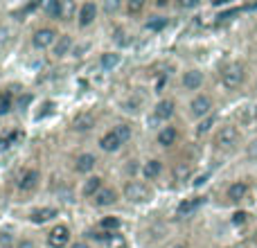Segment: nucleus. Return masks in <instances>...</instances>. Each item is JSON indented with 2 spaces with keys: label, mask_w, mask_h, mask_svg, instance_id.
<instances>
[{
  "label": "nucleus",
  "mask_w": 257,
  "mask_h": 248,
  "mask_svg": "<svg viewBox=\"0 0 257 248\" xmlns=\"http://www.w3.org/2000/svg\"><path fill=\"white\" fill-rule=\"evenodd\" d=\"M244 77H246V70L239 61H230L221 68V84L226 86L228 90H235L244 84Z\"/></svg>",
  "instance_id": "f257e3e1"
},
{
  "label": "nucleus",
  "mask_w": 257,
  "mask_h": 248,
  "mask_svg": "<svg viewBox=\"0 0 257 248\" xmlns=\"http://www.w3.org/2000/svg\"><path fill=\"white\" fill-rule=\"evenodd\" d=\"M151 187L145 181H128L124 185V199L131 203H147L151 199Z\"/></svg>",
  "instance_id": "f03ea898"
},
{
  "label": "nucleus",
  "mask_w": 257,
  "mask_h": 248,
  "mask_svg": "<svg viewBox=\"0 0 257 248\" xmlns=\"http://www.w3.org/2000/svg\"><path fill=\"white\" fill-rule=\"evenodd\" d=\"M239 129L235 127V124H223L221 129L217 131V138H214V145L219 147V149H235L237 145H239Z\"/></svg>",
  "instance_id": "7ed1b4c3"
},
{
  "label": "nucleus",
  "mask_w": 257,
  "mask_h": 248,
  "mask_svg": "<svg viewBox=\"0 0 257 248\" xmlns=\"http://www.w3.org/2000/svg\"><path fill=\"white\" fill-rule=\"evenodd\" d=\"M190 115L194 120H205V117L212 115V99L208 95H196L190 102Z\"/></svg>",
  "instance_id": "20e7f679"
},
{
  "label": "nucleus",
  "mask_w": 257,
  "mask_h": 248,
  "mask_svg": "<svg viewBox=\"0 0 257 248\" xmlns=\"http://www.w3.org/2000/svg\"><path fill=\"white\" fill-rule=\"evenodd\" d=\"M54 41H57V32H54L52 27H41V30H36L34 36H32V45H34L36 50H48L50 45H54Z\"/></svg>",
  "instance_id": "39448f33"
},
{
  "label": "nucleus",
  "mask_w": 257,
  "mask_h": 248,
  "mask_svg": "<svg viewBox=\"0 0 257 248\" xmlns=\"http://www.w3.org/2000/svg\"><path fill=\"white\" fill-rule=\"evenodd\" d=\"M68 241H70V230H68V226H54L52 230L48 232V246L50 248H66Z\"/></svg>",
  "instance_id": "423d86ee"
},
{
  "label": "nucleus",
  "mask_w": 257,
  "mask_h": 248,
  "mask_svg": "<svg viewBox=\"0 0 257 248\" xmlns=\"http://www.w3.org/2000/svg\"><path fill=\"white\" fill-rule=\"evenodd\" d=\"M248 183L246 181H235L230 183V187L226 190V199L230 201V203H239V201H244L246 196H248Z\"/></svg>",
  "instance_id": "0eeeda50"
},
{
  "label": "nucleus",
  "mask_w": 257,
  "mask_h": 248,
  "mask_svg": "<svg viewBox=\"0 0 257 248\" xmlns=\"http://www.w3.org/2000/svg\"><path fill=\"white\" fill-rule=\"evenodd\" d=\"M181 81H183V88H185V90H199L201 86H203L205 77H203V72H201V70L190 68V70L183 72V79Z\"/></svg>",
  "instance_id": "6e6552de"
},
{
  "label": "nucleus",
  "mask_w": 257,
  "mask_h": 248,
  "mask_svg": "<svg viewBox=\"0 0 257 248\" xmlns=\"http://www.w3.org/2000/svg\"><path fill=\"white\" fill-rule=\"evenodd\" d=\"M97 18V5L95 3H84L77 12V21H79V27H88L95 23Z\"/></svg>",
  "instance_id": "1a4fd4ad"
},
{
  "label": "nucleus",
  "mask_w": 257,
  "mask_h": 248,
  "mask_svg": "<svg viewBox=\"0 0 257 248\" xmlns=\"http://www.w3.org/2000/svg\"><path fill=\"white\" fill-rule=\"evenodd\" d=\"M176 113V104H174V99H160L158 104L154 106V117L156 120H169V117Z\"/></svg>",
  "instance_id": "9d476101"
},
{
  "label": "nucleus",
  "mask_w": 257,
  "mask_h": 248,
  "mask_svg": "<svg viewBox=\"0 0 257 248\" xmlns=\"http://www.w3.org/2000/svg\"><path fill=\"white\" fill-rule=\"evenodd\" d=\"M102 187H104V181H102V176H88L84 181V187H81V194L86 196V199H90V196H97L99 192H102Z\"/></svg>",
  "instance_id": "9b49d317"
},
{
  "label": "nucleus",
  "mask_w": 257,
  "mask_h": 248,
  "mask_svg": "<svg viewBox=\"0 0 257 248\" xmlns=\"http://www.w3.org/2000/svg\"><path fill=\"white\" fill-rule=\"evenodd\" d=\"M99 149L106 151V154H115V151L122 149V142H120V138H117L115 133L108 131V133H104V136L99 138Z\"/></svg>",
  "instance_id": "f8f14e48"
},
{
  "label": "nucleus",
  "mask_w": 257,
  "mask_h": 248,
  "mask_svg": "<svg viewBox=\"0 0 257 248\" xmlns=\"http://www.w3.org/2000/svg\"><path fill=\"white\" fill-rule=\"evenodd\" d=\"M95 165H97V158H95L93 154H79L75 158V172L79 174H90L95 169Z\"/></svg>",
  "instance_id": "ddd939ff"
},
{
  "label": "nucleus",
  "mask_w": 257,
  "mask_h": 248,
  "mask_svg": "<svg viewBox=\"0 0 257 248\" xmlns=\"http://www.w3.org/2000/svg\"><path fill=\"white\" fill-rule=\"evenodd\" d=\"M39 181H41V174L36 172V169H27V172L21 176V181H18V190L21 192H32L36 185H39Z\"/></svg>",
  "instance_id": "4468645a"
},
{
  "label": "nucleus",
  "mask_w": 257,
  "mask_h": 248,
  "mask_svg": "<svg viewBox=\"0 0 257 248\" xmlns=\"http://www.w3.org/2000/svg\"><path fill=\"white\" fill-rule=\"evenodd\" d=\"M176 138H178V129L176 127H163L158 131V145L169 149L172 145H176Z\"/></svg>",
  "instance_id": "2eb2a0df"
},
{
  "label": "nucleus",
  "mask_w": 257,
  "mask_h": 248,
  "mask_svg": "<svg viewBox=\"0 0 257 248\" xmlns=\"http://www.w3.org/2000/svg\"><path fill=\"white\" fill-rule=\"evenodd\" d=\"M115 203H117V192L113 187H102V192L95 196V205H99V208H108V205Z\"/></svg>",
  "instance_id": "dca6fc26"
},
{
  "label": "nucleus",
  "mask_w": 257,
  "mask_h": 248,
  "mask_svg": "<svg viewBox=\"0 0 257 248\" xmlns=\"http://www.w3.org/2000/svg\"><path fill=\"white\" fill-rule=\"evenodd\" d=\"M160 174H163V163H160V160L151 158L142 165V176H145L147 181H154V178H158Z\"/></svg>",
  "instance_id": "f3484780"
},
{
  "label": "nucleus",
  "mask_w": 257,
  "mask_h": 248,
  "mask_svg": "<svg viewBox=\"0 0 257 248\" xmlns=\"http://www.w3.org/2000/svg\"><path fill=\"white\" fill-rule=\"evenodd\" d=\"M57 214H59L57 208H39V210H32L30 219L34 223H45V221H50V219H54Z\"/></svg>",
  "instance_id": "a211bd4d"
},
{
  "label": "nucleus",
  "mask_w": 257,
  "mask_h": 248,
  "mask_svg": "<svg viewBox=\"0 0 257 248\" xmlns=\"http://www.w3.org/2000/svg\"><path fill=\"white\" fill-rule=\"evenodd\" d=\"M72 127H75L77 131H90V129L95 127V115L93 113H79V115L75 117V122H72Z\"/></svg>",
  "instance_id": "6ab92c4d"
},
{
  "label": "nucleus",
  "mask_w": 257,
  "mask_h": 248,
  "mask_svg": "<svg viewBox=\"0 0 257 248\" xmlns=\"http://www.w3.org/2000/svg\"><path fill=\"white\" fill-rule=\"evenodd\" d=\"M99 66H102L106 72L113 70V68H117V66H120V54H115V52L102 54V59H99Z\"/></svg>",
  "instance_id": "aec40b11"
},
{
  "label": "nucleus",
  "mask_w": 257,
  "mask_h": 248,
  "mask_svg": "<svg viewBox=\"0 0 257 248\" xmlns=\"http://www.w3.org/2000/svg\"><path fill=\"white\" fill-rule=\"evenodd\" d=\"M199 203H201V199H187V201H183V203L176 208V214H178V217H187L190 212H194V210L199 208Z\"/></svg>",
  "instance_id": "412c9836"
},
{
  "label": "nucleus",
  "mask_w": 257,
  "mask_h": 248,
  "mask_svg": "<svg viewBox=\"0 0 257 248\" xmlns=\"http://www.w3.org/2000/svg\"><path fill=\"white\" fill-rule=\"evenodd\" d=\"M70 48H72V39L70 36H61L57 41V45H54V57H66L70 52Z\"/></svg>",
  "instance_id": "4be33fe9"
},
{
  "label": "nucleus",
  "mask_w": 257,
  "mask_h": 248,
  "mask_svg": "<svg viewBox=\"0 0 257 248\" xmlns=\"http://www.w3.org/2000/svg\"><path fill=\"white\" fill-rule=\"evenodd\" d=\"M43 9L50 18H61L63 16V3H59V0H50V3H45Z\"/></svg>",
  "instance_id": "5701e85b"
},
{
  "label": "nucleus",
  "mask_w": 257,
  "mask_h": 248,
  "mask_svg": "<svg viewBox=\"0 0 257 248\" xmlns=\"http://www.w3.org/2000/svg\"><path fill=\"white\" fill-rule=\"evenodd\" d=\"M113 133L120 138L122 145H126V142L131 140V136H133V133H131V127H128V124H117V127L113 129Z\"/></svg>",
  "instance_id": "b1692460"
},
{
  "label": "nucleus",
  "mask_w": 257,
  "mask_h": 248,
  "mask_svg": "<svg viewBox=\"0 0 257 248\" xmlns=\"http://www.w3.org/2000/svg\"><path fill=\"white\" fill-rule=\"evenodd\" d=\"M147 27L154 32H160L167 27V16H151L149 21H147Z\"/></svg>",
  "instance_id": "393cba45"
},
{
  "label": "nucleus",
  "mask_w": 257,
  "mask_h": 248,
  "mask_svg": "<svg viewBox=\"0 0 257 248\" xmlns=\"http://www.w3.org/2000/svg\"><path fill=\"white\" fill-rule=\"evenodd\" d=\"M190 174H192V169H190V165H178L176 169H174V181H187L190 178Z\"/></svg>",
  "instance_id": "a878e982"
},
{
  "label": "nucleus",
  "mask_w": 257,
  "mask_h": 248,
  "mask_svg": "<svg viewBox=\"0 0 257 248\" xmlns=\"http://www.w3.org/2000/svg\"><path fill=\"white\" fill-rule=\"evenodd\" d=\"M0 248H14V232L12 230L0 232Z\"/></svg>",
  "instance_id": "bb28decb"
},
{
  "label": "nucleus",
  "mask_w": 257,
  "mask_h": 248,
  "mask_svg": "<svg viewBox=\"0 0 257 248\" xmlns=\"http://www.w3.org/2000/svg\"><path fill=\"white\" fill-rule=\"evenodd\" d=\"M246 158H248L250 163H257V138H253V140L246 145Z\"/></svg>",
  "instance_id": "cd10ccee"
},
{
  "label": "nucleus",
  "mask_w": 257,
  "mask_h": 248,
  "mask_svg": "<svg viewBox=\"0 0 257 248\" xmlns=\"http://www.w3.org/2000/svg\"><path fill=\"white\" fill-rule=\"evenodd\" d=\"M99 226H102L104 230H115V228H120V219L117 217H104Z\"/></svg>",
  "instance_id": "c85d7f7f"
},
{
  "label": "nucleus",
  "mask_w": 257,
  "mask_h": 248,
  "mask_svg": "<svg viewBox=\"0 0 257 248\" xmlns=\"http://www.w3.org/2000/svg\"><path fill=\"white\" fill-rule=\"evenodd\" d=\"M124 9L128 14H140L142 9H145V3H142V0H128L124 5Z\"/></svg>",
  "instance_id": "c756f323"
},
{
  "label": "nucleus",
  "mask_w": 257,
  "mask_h": 248,
  "mask_svg": "<svg viewBox=\"0 0 257 248\" xmlns=\"http://www.w3.org/2000/svg\"><path fill=\"white\" fill-rule=\"evenodd\" d=\"M212 124H214V115H210V117H205V120H201V124L196 127V133H199V136L208 133L210 129H212Z\"/></svg>",
  "instance_id": "7c9ffc66"
},
{
  "label": "nucleus",
  "mask_w": 257,
  "mask_h": 248,
  "mask_svg": "<svg viewBox=\"0 0 257 248\" xmlns=\"http://www.w3.org/2000/svg\"><path fill=\"white\" fill-rule=\"evenodd\" d=\"M113 41H115L117 45H126V43H128V39H126V32L117 27V30L113 32Z\"/></svg>",
  "instance_id": "2f4dec72"
},
{
  "label": "nucleus",
  "mask_w": 257,
  "mask_h": 248,
  "mask_svg": "<svg viewBox=\"0 0 257 248\" xmlns=\"http://www.w3.org/2000/svg\"><path fill=\"white\" fill-rule=\"evenodd\" d=\"M246 217H248V214H246V212H237L235 217H232V221H235L237 226H241V223H246Z\"/></svg>",
  "instance_id": "473e14b6"
},
{
  "label": "nucleus",
  "mask_w": 257,
  "mask_h": 248,
  "mask_svg": "<svg viewBox=\"0 0 257 248\" xmlns=\"http://www.w3.org/2000/svg\"><path fill=\"white\" fill-rule=\"evenodd\" d=\"M16 248H36V246H34V241H32V239H21L16 244Z\"/></svg>",
  "instance_id": "72a5a7b5"
},
{
  "label": "nucleus",
  "mask_w": 257,
  "mask_h": 248,
  "mask_svg": "<svg viewBox=\"0 0 257 248\" xmlns=\"http://www.w3.org/2000/svg\"><path fill=\"white\" fill-rule=\"evenodd\" d=\"M104 9H106V12H115V9H120V5H117V3H108V5H104Z\"/></svg>",
  "instance_id": "f704fd0d"
},
{
  "label": "nucleus",
  "mask_w": 257,
  "mask_h": 248,
  "mask_svg": "<svg viewBox=\"0 0 257 248\" xmlns=\"http://www.w3.org/2000/svg\"><path fill=\"white\" fill-rule=\"evenodd\" d=\"M70 248H90V246L86 244V241H77V244H72Z\"/></svg>",
  "instance_id": "c9c22d12"
},
{
  "label": "nucleus",
  "mask_w": 257,
  "mask_h": 248,
  "mask_svg": "<svg viewBox=\"0 0 257 248\" xmlns=\"http://www.w3.org/2000/svg\"><path fill=\"white\" fill-rule=\"evenodd\" d=\"M156 7H167V0H156Z\"/></svg>",
  "instance_id": "e433bc0d"
},
{
  "label": "nucleus",
  "mask_w": 257,
  "mask_h": 248,
  "mask_svg": "<svg viewBox=\"0 0 257 248\" xmlns=\"http://www.w3.org/2000/svg\"><path fill=\"white\" fill-rule=\"evenodd\" d=\"M181 7H185V9H190V7H196V3H181Z\"/></svg>",
  "instance_id": "4c0bfd02"
},
{
  "label": "nucleus",
  "mask_w": 257,
  "mask_h": 248,
  "mask_svg": "<svg viewBox=\"0 0 257 248\" xmlns=\"http://www.w3.org/2000/svg\"><path fill=\"white\" fill-rule=\"evenodd\" d=\"M0 106H3V95H0Z\"/></svg>",
  "instance_id": "58836bf2"
},
{
  "label": "nucleus",
  "mask_w": 257,
  "mask_h": 248,
  "mask_svg": "<svg viewBox=\"0 0 257 248\" xmlns=\"http://www.w3.org/2000/svg\"><path fill=\"white\" fill-rule=\"evenodd\" d=\"M174 248H185V246H174Z\"/></svg>",
  "instance_id": "ea45409f"
},
{
  "label": "nucleus",
  "mask_w": 257,
  "mask_h": 248,
  "mask_svg": "<svg viewBox=\"0 0 257 248\" xmlns=\"http://www.w3.org/2000/svg\"><path fill=\"white\" fill-rule=\"evenodd\" d=\"M255 115H257V111H255Z\"/></svg>",
  "instance_id": "a19ab883"
}]
</instances>
